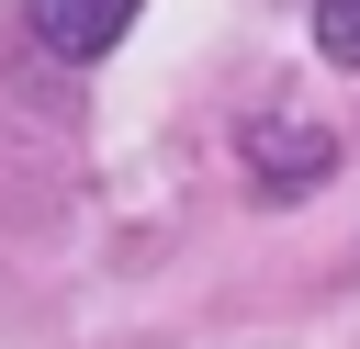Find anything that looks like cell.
Returning <instances> with one entry per match:
<instances>
[{
    "label": "cell",
    "instance_id": "7a4b0ae2",
    "mask_svg": "<svg viewBox=\"0 0 360 349\" xmlns=\"http://www.w3.org/2000/svg\"><path fill=\"white\" fill-rule=\"evenodd\" d=\"M315 45L338 68H360V0H315Z\"/></svg>",
    "mask_w": 360,
    "mask_h": 349
},
{
    "label": "cell",
    "instance_id": "6da1fadb",
    "mask_svg": "<svg viewBox=\"0 0 360 349\" xmlns=\"http://www.w3.org/2000/svg\"><path fill=\"white\" fill-rule=\"evenodd\" d=\"M146 0H34V34L68 56V68H90V56H112L124 45V23H135Z\"/></svg>",
    "mask_w": 360,
    "mask_h": 349
}]
</instances>
